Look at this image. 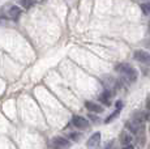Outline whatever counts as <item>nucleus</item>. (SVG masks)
Here are the masks:
<instances>
[{
    "label": "nucleus",
    "mask_w": 150,
    "mask_h": 149,
    "mask_svg": "<svg viewBox=\"0 0 150 149\" xmlns=\"http://www.w3.org/2000/svg\"><path fill=\"white\" fill-rule=\"evenodd\" d=\"M50 147L52 149H68L71 147V143H69V140H67L65 137L56 136V137H54V139H51Z\"/></svg>",
    "instance_id": "obj_2"
},
{
    "label": "nucleus",
    "mask_w": 150,
    "mask_h": 149,
    "mask_svg": "<svg viewBox=\"0 0 150 149\" xmlns=\"http://www.w3.org/2000/svg\"><path fill=\"white\" fill-rule=\"evenodd\" d=\"M133 56L137 62H140V63H142V64L149 65L150 67V54L149 53H146V51H144V50H137V51H134Z\"/></svg>",
    "instance_id": "obj_5"
},
{
    "label": "nucleus",
    "mask_w": 150,
    "mask_h": 149,
    "mask_svg": "<svg viewBox=\"0 0 150 149\" xmlns=\"http://www.w3.org/2000/svg\"><path fill=\"white\" fill-rule=\"evenodd\" d=\"M149 28H150V22H149Z\"/></svg>",
    "instance_id": "obj_22"
},
{
    "label": "nucleus",
    "mask_w": 150,
    "mask_h": 149,
    "mask_svg": "<svg viewBox=\"0 0 150 149\" xmlns=\"http://www.w3.org/2000/svg\"><path fill=\"white\" fill-rule=\"evenodd\" d=\"M102 84L106 89L111 90L112 93H115V90L119 88V82H117V80H115L114 77L108 76V74H105V76L102 77Z\"/></svg>",
    "instance_id": "obj_4"
},
{
    "label": "nucleus",
    "mask_w": 150,
    "mask_h": 149,
    "mask_svg": "<svg viewBox=\"0 0 150 149\" xmlns=\"http://www.w3.org/2000/svg\"><path fill=\"white\" fill-rule=\"evenodd\" d=\"M123 106H124V104H123L122 101H117V102H116V109H117V110H120Z\"/></svg>",
    "instance_id": "obj_18"
},
{
    "label": "nucleus",
    "mask_w": 150,
    "mask_h": 149,
    "mask_svg": "<svg viewBox=\"0 0 150 149\" xmlns=\"http://www.w3.org/2000/svg\"><path fill=\"white\" fill-rule=\"evenodd\" d=\"M141 11L144 15H150V3H144L141 4Z\"/></svg>",
    "instance_id": "obj_17"
},
{
    "label": "nucleus",
    "mask_w": 150,
    "mask_h": 149,
    "mask_svg": "<svg viewBox=\"0 0 150 149\" xmlns=\"http://www.w3.org/2000/svg\"><path fill=\"white\" fill-rule=\"evenodd\" d=\"M22 13V9L20 7H17V5H13V7L9 8V11H8V16L11 17V18L13 20H17L20 16H21Z\"/></svg>",
    "instance_id": "obj_12"
},
{
    "label": "nucleus",
    "mask_w": 150,
    "mask_h": 149,
    "mask_svg": "<svg viewBox=\"0 0 150 149\" xmlns=\"http://www.w3.org/2000/svg\"><path fill=\"white\" fill-rule=\"evenodd\" d=\"M100 139H102L100 132H94L90 136V139L88 140V143H86V147L89 149H98L100 145Z\"/></svg>",
    "instance_id": "obj_6"
},
{
    "label": "nucleus",
    "mask_w": 150,
    "mask_h": 149,
    "mask_svg": "<svg viewBox=\"0 0 150 149\" xmlns=\"http://www.w3.org/2000/svg\"><path fill=\"white\" fill-rule=\"evenodd\" d=\"M125 127L128 128L133 135H141L144 133V123L138 122V120H134V119H131L125 123Z\"/></svg>",
    "instance_id": "obj_3"
},
{
    "label": "nucleus",
    "mask_w": 150,
    "mask_h": 149,
    "mask_svg": "<svg viewBox=\"0 0 150 149\" xmlns=\"http://www.w3.org/2000/svg\"><path fill=\"white\" fill-rule=\"evenodd\" d=\"M145 46H146V47H148V48H150V41H148V42H146V43H145Z\"/></svg>",
    "instance_id": "obj_21"
},
{
    "label": "nucleus",
    "mask_w": 150,
    "mask_h": 149,
    "mask_svg": "<svg viewBox=\"0 0 150 149\" xmlns=\"http://www.w3.org/2000/svg\"><path fill=\"white\" fill-rule=\"evenodd\" d=\"M18 3L21 7L25 8V9H30V8L35 4V0H18Z\"/></svg>",
    "instance_id": "obj_13"
},
{
    "label": "nucleus",
    "mask_w": 150,
    "mask_h": 149,
    "mask_svg": "<svg viewBox=\"0 0 150 149\" xmlns=\"http://www.w3.org/2000/svg\"><path fill=\"white\" fill-rule=\"evenodd\" d=\"M115 70H116V72H119L122 74L125 80H128L129 82H134L138 77L137 70H134L132 65L127 64V63H120V64H117L116 67H115Z\"/></svg>",
    "instance_id": "obj_1"
},
{
    "label": "nucleus",
    "mask_w": 150,
    "mask_h": 149,
    "mask_svg": "<svg viewBox=\"0 0 150 149\" xmlns=\"http://www.w3.org/2000/svg\"><path fill=\"white\" fill-rule=\"evenodd\" d=\"M145 141H146V137L144 133L141 135H137V147L140 149H142L144 147H145Z\"/></svg>",
    "instance_id": "obj_15"
},
{
    "label": "nucleus",
    "mask_w": 150,
    "mask_h": 149,
    "mask_svg": "<svg viewBox=\"0 0 150 149\" xmlns=\"http://www.w3.org/2000/svg\"><path fill=\"white\" fill-rule=\"evenodd\" d=\"M72 124H73L76 128H79V130H88L89 128V122L83 118V116H80V115L73 116V119H72Z\"/></svg>",
    "instance_id": "obj_7"
},
{
    "label": "nucleus",
    "mask_w": 150,
    "mask_h": 149,
    "mask_svg": "<svg viewBox=\"0 0 150 149\" xmlns=\"http://www.w3.org/2000/svg\"><path fill=\"white\" fill-rule=\"evenodd\" d=\"M119 114H120V110H117V109H116V110H115L114 111V113H112L111 114V115H108L107 116V118H106V120H105V123H106V124H108V123H111L112 122V120H114L115 118H116V116L117 115H119Z\"/></svg>",
    "instance_id": "obj_16"
},
{
    "label": "nucleus",
    "mask_w": 150,
    "mask_h": 149,
    "mask_svg": "<svg viewBox=\"0 0 150 149\" xmlns=\"http://www.w3.org/2000/svg\"><path fill=\"white\" fill-rule=\"evenodd\" d=\"M132 119L138 120V122H141V123H145V122H148V120H150V114L146 113V111H136V113L132 115Z\"/></svg>",
    "instance_id": "obj_10"
},
{
    "label": "nucleus",
    "mask_w": 150,
    "mask_h": 149,
    "mask_svg": "<svg viewBox=\"0 0 150 149\" xmlns=\"http://www.w3.org/2000/svg\"><path fill=\"white\" fill-rule=\"evenodd\" d=\"M85 107L88 109L90 113H93V114L103 113V107H102V106H100L99 104H96V102H93V101H86L85 102Z\"/></svg>",
    "instance_id": "obj_8"
},
{
    "label": "nucleus",
    "mask_w": 150,
    "mask_h": 149,
    "mask_svg": "<svg viewBox=\"0 0 150 149\" xmlns=\"http://www.w3.org/2000/svg\"><path fill=\"white\" fill-rule=\"evenodd\" d=\"M124 149H134L132 145H127V147H124Z\"/></svg>",
    "instance_id": "obj_20"
},
{
    "label": "nucleus",
    "mask_w": 150,
    "mask_h": 149,
    "mask_svg": "<svg viewBox=\"0 0 150 149\" xmlns=\"http://www.w3.org/2000/svg\"><path fill=\"white\" fill-rule=\"evenodd\" d=\"M68 137H69V140L77 143L82 139V133H80V132H68Z\"/></svg>",
    "instance_id": "obj_14"
},
{
    "label": "nucleus",
    "mask_w": 150,
    "mask_h": 149,
    "mask_svg": "<svg viewBox=\"0 0 150 149\" xmlns=\"http://www.w3.org/2000/svg\"><path fill=\"white\" fill-rule=\"evenodd\" d=\"M112 96H114V93H112L111 90H107V89H105L100 93V96H99V101L102 102L105 106H111V98H112Z\"/></svg>",
    "instance_id": "obj_9"
},
{
    "label": "nucleus",
    "mask_w": 150,
    "mask_h": 149,
    "mask_svg": "<svg viewBox=\"0 0 150 149\" xmlns=\"http://www.w3.org/2000/svg\"><path fill=\"white\" fill-rule=\"evenodd\" d=\"M119 140H120V144L127 147V145H132V135L127 131H123L122 133L119 135Z\"/></svg>",
    "instance_id": "obj_11"
},
{
    "label": "nucleus",
    "mask_w": 150,
    "mask_h": 149,
    "mask_svg": "<svg viewBox=\"0 0 150 149\" xmlns=\"http://www.w3.org/2000/svg\"><path fill=\"white\" fill-rule=\"evenodd\" d=\"M146 109H148V110H150V97L148 98V102H146Z\"/></svg>",
    "instance_id": "obj_19"
}]
</instances>
